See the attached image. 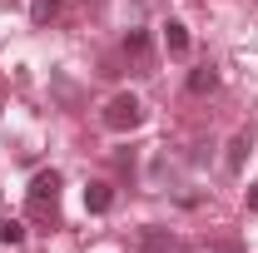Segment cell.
I'll return each instance as SVG.
<instances>
[{"label":"cell","mask_w":258,"mask_h":253,"mask_svg":"<svg viewBox=\"0 0 258 253\" xmlns=\"http://www.w3.org/2000/svg\"><path fill=\"white\" fill-rule=\"evenodd\" d=\"M25 204H30L35 219H55V209H60V174H55V169H40V174L30 179Z\"/></svg>","instance_id":"cell-1"},{"label":"cell","mask_w":258,"mask_h":253,"mask_svg":"<svg viewBox=\"0 0 258 253\" xmlns=\"http://www.w3.org/2000/svg\"><path fill=\"white\" fill-rule=\"evenodd\" d=\"M144 124V104L134 95H114L104 104V129H114V134H129V129Z\"/></svg>","instance_id":"cell-2"},{"label":"cell","mask_w":258,"mask_h":253,"mask_svg":"<svg viewBox=\"0 0 258 253\" xmlns=\"http://www.w3.org/2000/svg\"><path fill=\"white\" fill-rule=\"evenodd\" d=\"M85 209H90V214H109V209H114V189H109V184H90V189H85Z\"/></svg>","instance_id":"cell-3"},{"label":"cell","mask_w":258,"mask_h":253,"mask_svg":"<svg viewBox=\"0 0 258 253\" xmlns=\"http://www.w3.org/2000/svg\"><path fill=\"white\" fill-rule=\"evenodd\" d=\"M209 90H219V70L214 65H199L189 75V95H209Z\"/></svg>","instance_id":"cell-4"},{"label":"cell","mask_w":258,"mask_h":253,"mask_svg":"<svg viewBox=\"0 0 258 253\" xmlns=\"http://www.w3.org/2000/svg\"><path fill=\"white\" fill-rule=\"evenodd\" d=\"M124 55L134 65H149V35H144V30H129L124 35Z\"/></svg>","instance_id":"cell-5"},{"label":"cell","mask_w":258,"mask_h":253,"mask_svg":"<svg viewBox=\"0 0 258 253\" xmlns=\"http://www.w3.org/2000/svg\"><path fill=\"white\" fill-rule=\"evenodd\" d=\"M164 45H169V55H189V30L179 20H169L164 25Z\"/></svg>","instance_id":"cell-6"},{"label":"cell","mask_w":258,"mask_h":253,"mask_svg":"<svg viewBox=\"0 0 258 253\" xmlns=\"http://www.w3.org/2000/svg\"><path fill=\"white\" fill-rule=\"evenodd\" d=\"M144 248H149V253H194V248H184V243H174V238L154 233V228H144Z\"/></svg>","instance_id":"cell-7"},{"label":"cell","mask_w":258,"mask_h":253,"mask_svg":"<svg viewBox=\"0 0 258 253\" xmlns=\"http://www.w3.org/2000/svg\"><path fill=\"white\" fill-rule=\"evenodd\" d=\"M0 243H5V248H20V243H25V223L0 219Z\"/></svg>","instance_id":"cell-8"},{"label":"cell","mask_w":258,"mask_h":253,"mask_svg":"<svg viewBox=\"0 0 258 253\" xmlns=\"http://www.w3.org/2000/svg\"><path fill=\"white\" fill-rule=\"evenodd\" d=\"M55 15H60V0H30V20L35 25H50Z\"/></svg>","instance_id":"cell-9"},{"label":"cell","mask_w":258,"mask_h":253,"mask_svg":"<svg viewBox=\"0 0 258 253\" xmlns=\"http://www.w3.org/2000/svg\"><path fill=\"white\" fill-rule=\"evenodd\" d=\"M248 144H253V134H238V139L228 144V169H243V154H248Z\"/></svg>","instance_id":"cell-10"},{"label":"cell","mask_w":258,"mask_h":253,"mask_svg":"<svg viewBox=\"0 0 258 253\" xmlns=\"http://www.w3.org/2000/svg\"><path fill=\"white\" fill-rule=\"evenodd\" d=\"M248 209H253V214H258V179H253V184H248Z\"/></svg>","instance_id":"cell-11"},{"label":"cell","mask_w":258,"mask_h":253,"mask_svg":"<svg viewBox=\"0 0 258 253\" xmlns=\"http://www.w3.org/2000/svg\"><path fill=\"white\" fill-rule=\"evenodd\" d=\"M219 253H243V248H238V243H219Z\"/></svg>","instance_id":"cell-12"}]
</instances>
